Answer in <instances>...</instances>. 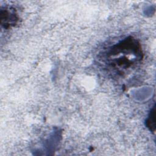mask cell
<instances>
[{"mask_svg": "<svg viewBox=\"0 0 156 156\" xmlns=\"http://www.w3.org/2000/svg\"><path fill=\"white\" fill-rule=\"evenodd\" d=\"M141 49L138 41L128 37L110 48L105 52L102 60L112 72L122 74L141 61Z\"/></svg>", "mask_w": 156, "mask_h": 156, "instance_id": "obj_1", "label": "cell"}, {"mask_svg": "<svg viewBox=\"0 0 156 156\" xmlns=\"http://www.w3.org/2000/svg\"><path fill=\"white\" fill-rule=\"evenodd\" d=\"M147 126L151 130L154 131L155 130V108L151 110L149 116L148 117L147 121Z\"/></svg>", "mask_w": 156, "mask_h": 156, "instance_id": "obj_2", "label": "cell"}]
</instances>
